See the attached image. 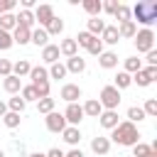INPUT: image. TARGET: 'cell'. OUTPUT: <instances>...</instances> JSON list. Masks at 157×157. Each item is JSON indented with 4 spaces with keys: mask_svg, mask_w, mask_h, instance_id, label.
Wrapping results in <instances>:
<instances>
[{
    "mask_svg": "<svg viewBox=\"0 0 157 157\" xmlns=\"http://www.w3.org/2000/svg\"><path fill=\"white\" fill-rule=\"evenodd\" d=\"M15 27H17V20H15V15H12V12L0 15V29H2V32H12Z\"/></svg>",
    "mask_w": 157,
    "mask_h": 157,
    "instance_id": "obj_35",
    "label": "cell"
},
{
    "mask_svg": "<svg viewBox=\"0 0 157 157\" xmlns=\"http://www.w3.org/2000/svg\"><path fill=\"white\" fill-rule=\"evenodd\" d=\"M54 108H56V101H54L52 96H47V98H39V101H37V110H39L42 115H49Z\"/></svg>",
    "mask_w": 157,
    "mask_h": 157,
    "instance_id": "obj_30",
    "label": "cell"
},
{
    "mask_svg": "<svg viewBox=\"0 0 157 157\" xmlns=\"http://www.w3.org/2000/svg\"><path fill=\"white\" fill-rule=\"evenodd\" d=\"M29 34H32V29L15 27V29H12V42H15V44H20V47H25V44H29Z\"/></svg>",
    "mask_w": 157,
    "mask_h": 157,
    "instance_id": "obj_23",
    "label": "cell"
},
{
    "mask_svg": "<svg viewBox=\"0 0 157 157\" xmlns=\"http://www.w3.org/2000/svg\"><path fill=\"white\" fill-rule=\"evenodd\" d=\"M20 98H22L25 103H32V101L37 103V101H39V96H37V91H34V86H32V83H27V86H22V88H20Z\"/></svg>",
    "mask_w": 157,
    "mask_h": 157,
    "instance_id": "obj_33",
    "label": "cell"
},
{
    "mask_svg": "<svg viewBox=\"0 0 157 157\" xmlns=\"http://www.w3.org/2000/svg\"><path fill=\"white\" fill-rule=\"evenodd\" d=\"M130 15H132L135 25H142V27L152 29V25L157 22V2L155 0H140L130 7Z\"/></svg>",
    "mask_w": 157,
    "mask_h": 157,
    "instance_id": "obj_1",
    "label": "cell"
},
{
    "mask_svg": "<svg viewBox=\"0 0 157 157\" xmlns=\"http://www.w3.org/2000/svg\"><path fill=\"white\" fill-rule=\"evenodd\" d=\"M142 110H145L147 118H155V115H157V98H147L145 105H142Z\"/></svg>",
    "mask_w": 157,
    "mask_h": 157,
    "instance_id": "obj_42",
    "label": "cell"
},
{
    "mask_svg": "<svg viewBox=\"0 0 157 157\" xmlns=\"http://www.w3.org/2000/svg\"><path fill=\"white\" fill-rule=\"evenodd\" d=\"M147 115H145V110H142V105H130L128 108V123H142Z\"/></svg>",
    "mask_w": 157,
    "mask_h": 157,
    "instance_id": "obj_31",
    "label": "cell"
},
{
    "mask_svg": "<svg viewBox=\"0 0 157 157\" xmlns=\"http://www.w3.org/2000/svg\"><path fill=\"white\" fill-rule=\"evenodd\" d=\"M132 42H135V49H137L140 54H147V52H152V49H155V32H152V29H147V27H142V29H137V32H135Z\"/></svg>",
    "mask_w": 157,
    "mask_h": 157,
    "instance_id": "obj_4",
    "label": "cell"
},
{
    "mask_svg": "<svg viewBox=\"0 0 157 157\" xmlns=\"http://www.w3.org/2000/svg\"><path fill=\"white\" fill-rule=\"evenodd\" d=\"M123 66H125V69H123V71H125V74H130V76H132V74H137V71H140V69H142V59H137V56H128V59H125V61H123Z\"/></svg>",
    "mask_w": 157,
    "mask_h": 157,
    "instance_id": "obj_29",
    "label": "cell"
},
{
    "mask_svg": "<svg viewBox=\"0 0 157 157\" xmlns=\"http://www.w3.org/2000/svg\"><path fill=\"white\" fill-rule=\"evenodd\" d=\"M83 96V91H81V86L78 83H64L61 86V91H59V98L61 101H66V103H78V98Z\"/></svg>",
    "mask_w": 157,
    "mask_h": 157,
    "instance_id": "obj_7",
    "label": "cell"
},
{
    "mask_svg": "<svg viewBox=\"0 0 157 157\" xmlns=\"http://www.w3.org/2000/svg\"><path fill=\"white\" fill-rule=\"evenodd\" d=\"M20 113H12V110H7L5 115H2V123H5V128H10V130H15V128H20Z\"/></svg>",
    "mask_w": 157,
    "mask_h": 157,
    "instance_id": "obj_38",
    "label": "cell"
},
{
    "mask_svg": "<svg viewBox=\"0 0 157 157\" xmlns=\"http://www.w3.org/2000/svg\"><path fill=\"white\" fill-rule=\"evenodd\" d=\"M81 7H83L91 17H98V15H101V0H81Z\"/></svg>",
    "mask_w": 157,
    "mask_h": 157,
    "instance_id": "obj_36",
    "label": "cell"
},
{
    "mask_svg": "<svg viewBox=\"0 0 157 157\" xmlns=\"http://www.w3.org/2000/svg\"><path fill=\"white\" fill-rule=\"evenodd\" d=\"M105 29V22L101 20V17H91L88 20V25H86V32L88 34H93V37H101V32Z\"/></svg>",
    "mask_w": 157,
    "mask_h": 157,
    "instance_id": "obj_24",
    "label": "cell"
},
{
    "mask_svg": "<svg viewBox=\"0 0 157 157\" xmlns=\"http://www.w3.org/2000/svg\"><path fill=\"white\" fill-rule=\"evenodd\" d=\"M61 115H64L66 125H71V128H78V123L86 118V115H83V108H81L78 103H69V105H66V110H64Z\"/></svg>",
    "mask_w": 157,
    "mask_h": 157,
    "instance_id": "obj_6",
    "label": "cell"
},
{
    "mask_svg": "<svg viewBox=\"0 0 157 157\" xmlns=\"http://www.w3.org/2000/svg\"><path fill=\"white\" fill-rule=\"evenodd\" d=\"M130 157H157V150L152 145H145V142H137L132 145V155Z\"/></svg>",
    "mask_w": 157,
    "mask_h": 157,
    "instance_id": "obj_20",
    "label": "cell"
},
{
    "mask_svg": "<svg viewBox=\"0 0 157 157\" xmlns=\"http://www.w3.org/2000/svg\"><path fill=\"white\" fill-rule=\"evenodd\" d=\"M118 123H120V120H118V110H103V113L98 115V125L105 128V130H113Z\"/></svg>",
    "mask_w": 157,
    "mask_h": 157,
    "instance_id": "obj_12",
    "label": "cell"
},
{
    "mask_svg": "<svg viewBox=\"0 0 157 157\" xmlns=\"http://www.w3.org/2000/svg\"><path fill=\"white\" fill-rule=\"evenodd\" d=\"M93 39H96V37H93V34H88V32H78V34L74 37V42H76V47H83V49H88Z\"/></svg>",
    "mask_w": 157,
    "mask_h": 157,
    "instance_id": "obj_40",
    "label": "cell"
},
{
    "mask_svg": "<svg viewBox=\"0 0 157 157\" xmlns=\"http://www.w3.org/2000/svg\"><path fill=\"white\" fill-rule=\"evenodd\" d=\"M2 88H5L10 96H17V93H20V88H22V78H17V76H12V74H10V76H5V78H2Z\"/></svg>",
    "mask_w": 157,
    "mask_h": 157,
    "instance_id": "obj_18",
    "label": "cell"
},
{
    "mask_svg": "<svg viewBox=\"0 0 157 157\" xmlns=\"http://www.w3.org/2000/svg\"><path fill=\"white\" fill-rule=\"evenodd\" d=\"M59 54H64L66 59H69V56H76V54H78V47H76L74 37H66V39H61V42H59Z\"/></svg>",
    "mask_w": 157,
    "mask_h": 157,
    "instance_id": "obj_17",
    "label": "cell"
},
{
    "mask_svg": "<svg viewBox=\"0 0 157 157\" xmlns=\"http://www.w3.org/2000/svg\"><path fill=\"white\" fill-rule=\"evenodd\" d=\"M98 39L103 42V47H105V44L115 47V44L120 42V34H118V25H105V29L101 32V37H98Z\"/></svg>",
    "mask_w": 157,
    "mask_h": 157,
    "instance_id": "obj_10",
    "label": "cell"
},
{
    "mask_svg": "<svg viewBox=\"0 0 157 157\" xmlns=\"http://www.w3.org/2000/svg\"><path fill=\"white\" fill-rule=\"evenodd\" d=\"M32 15H34V22H37V25H39L42 29H44V27H47V25H49V22H52L54 17H56V15H54V7H52V5H47V2L37 5Z\"/></svg>",
    "mask_w": 157,
    "mask_h": 157,
    "instance_id": "obj_5",
    "label": "cell"
},
{
    "mask_svg": "<svg viewBox=\"0 0 157 157\" xmlns=\"http://www.w3.org/2000/svg\"><path fill=\"white\" fill-rule=\"evenodd\" d=\"M44 32L49 34V37H59L61 32H64V20H59V17H54L47 27H44Z\"/></svg>",
    "mask_w": 157,
    "mask_h": 157,
    "instance_id": "obj_32",
    "label": "cell"
},
{
    "mask_svg": "<svg viewBox=\"0 0 157 157\" xmlns=\"http://www.w3.org/2000/svg\"><path fill=\"white\" fill-rule=\"evenodd\" d=\"M142 69H145V74H147V76H150L152 81L157 78V66H142Z\"/></svg>",
    "mask_w": 157,
    "mask_h": 157,
    "instance_id": "obj_50",
    "label": "cell"
},
{
    "mask_svg": "<svg viewBox=\"0 0 157 157\" xmlns=\"http://www.w3.org/2000/svg\"><path fill=\"white\" fill-rule=\"evenodd\" d=\"M64 157H83V152H81V147H71L69 152H64Z\"/></svg>",
    "mask_w": 157,
    "mask_h": 157,
    "instance_id": "obj_49",
    "label": "cell"
},
{
    "mask_svg": "<svg viewBox=\"0 0 157 157\" xmlns=\"http://www.w3.org/2000/svg\"><path fill=\"white\" fill-rule=\"evenodd\" d=\"M59 44H47L44 49H42V61L47 64V66H52V64H56L59 61Z\"/></svg>",
    "mask_w": 157,
    "mask_h": 157,
    "instance_id": "obj_13",
    "label": "cell"
},
{
    "mask_svg": "<svg viewBox=\"0 0 157 157\" xmlns=\"http://www.w3.org/2000/svg\"><path fill=\"white\" fill-rule=\"evenodd\" d=\"M17 7V0H0V15H5V12H12Z\"/></svg>",
    "mask_w": 157,
    "mask_h": 157,
    "instance_id": "obj_45",
    "label": "cell"
},
{
    "mask_svg": "<svg viewBox=\"0 0 157 157\" xmlns=\"http://www.w3.org/2000/svg\"><path fill=\"white\" fill-rule=\"evenodd\" d=\"M0 157H5V150H0Z\"/></svg>",
    "mask_w": 157,
    "mask_h": 157,
    "instance_id": "obj_54",
    "label": "cell"
},
{
    "mask_svg": "<svg viewBox=\"0 0 157 157\" xmlns=\"http://www.w3.org/2000/svg\"><path fill=\"white\" fill-rule=\"evenodd\" d=\"M125 157H130V155H125Z\"/></svg>",
    "mask_w": 157,
    "mask_h": 157,
    "instance_id": "obj_55",
    "label": "cell"
},
{
    "mask_svg": "<svg viewBox=\"0 0 157 157\" xmlns=\"http://www.w3.org/2000/svg\"><path fill=\"white\" fill-rule=\"evenodd\" d=\"M10 47H15V42H12V32H2V29H0V52H7Z\"/></svg>",
    "mask_w": 157,
    "mask_h": 157,
    "instance_id": "obj_41",
    "label": "cell"
},
{
    "mask_svg": "<svg viewBox=\"0 0 157 157\" xmlns=\"http://www.w3.org/2000/svg\"><path fill=\"white\" fill-rule=\"evenodd\" d=\"M15 20H17V27H25V29H32V27L37 25L32 10H20V12L15 15Z\"/></svg>",
    "mask_w": 157,
    "mask_h": 157,
    "instance_id": "obj_16",
    "label": "cell"
},
{
    "mask_svg": "<svg viewBox=\"0 0 157 157\" xmlns=\"http://www.w3.org/2000/svg\"><path fill=\"white\" fill-rule=\"evenodd\" d=\"M44 125H47V130H49V132L59 135V132L66 128V120H64V115H61L59 110H52V113L44 118Z\"/></svg>",
    "mask_w": 157,
    "mask_h": 157,
    "instance_id": "obj_8",
    "label": "cell"
},
{
    "mask_svg": "<svg viewBox=\"0 0 157 157\" xmlns=\"http://www.w3.org/2000/svg\"><path fill=\"white\" fill-rule=\"evenodd\" d=\"M130 83H132V78H130V74H125V71H118V74H115V78H113V86H115L118 91L128 88Z\"/></svg>",
    "mask_w": 157,
    "mask_h": 157,
    "instance_id": "obj_37",
    "label": "cell"
},
{
    "mask_svg": "<svg viewBox=\"0 0 157 157\" xmlns=\"http://www.w3.org/2000/svg\"><path fill=\"white\" fill-rule=\"evenodd\" d=\"M98 103H101L103 110H118V105H120V91L113 83L110 86H103L101 93H98Z\"/></svg>",
    "mask_w": 157,
    "mask_h": 157,
    "instance_id": "obj_3",
    "label": "cell"
},
{
    "mask_svg": "<svg viewBox=\"0 0 157 157\" xmlns=\"http://www.w3.org/2000/svg\"><path fill=\"white\" fill-rule=\"evenodd\" d=\"M98 64L101 69H115L118 66V54L110 49H103V54H98Z\"/></svg>",
    "mask_w": 157,
    "mask_h": 157,
    "instance_id": "obj_15",
    "label": "cell"
},
{
    "mask_svg": "<svg viewBox=\"0 0 157 157\" xmlns=\"http://www.w3.org/2000/svg\"><path fill=\"white\" fill-rule=\"evenodd\" d=\"M145 61H147V66H157V52H155V49H152V52H147Z\"/></svg>",
    "mask_w": 157,
    "mask_h": 157,
    "instance_id": "obj_47",
    "label": "cell"
},
{
    "mask_svg": "<svg viewBox=\"0 0 157 157\" xmlns=\"http://www.w3.org/2000/svg\"><path fill=\"white\" fill-rule=\"evenodd\" d=\"M5 103H7V110H12V113H20V115H22V110L27 108V103L20 98V93H17V96H12V98H7Z\"/></svg>",
    "mask_w": 157,
    "mask_h": 157,
    "instance_id": "obj_34",
    "label": "cell"
},
{
    "mask_svg": "<svg viewBox=\"0 0 157 157\" xmlns=\"http://www.w3.org/2000/svg\"><path fill=\"white\" fill-rule=\"evenodd\" d=\"M83 115H88V118H98L101 113H103V108H101V103H98V98H88L83 105Z\"/></svg>",
    "mask_w": 157,
    "mask_h": 157,
    "instance_id": "obj_19",
    "label": "cell"
},
{
    "mask_svg": "<svg viewBox=\"0 0 157 157\" xmlns=\"http://www.w3.org/2000/svg\"><path fill=\"white\" fill-rule=\"evenodd\" d=\"M113 17L118 20V25H123V22H130V20H132L130 7H128V5H123V2H118V7H115V12H113Z\"/></svg>",
    "mask_w": 157,
    "mask_h": 157,
    "instance_id": "obj_28",
    "label": "cell"
},
{
    "mask_svg": "<svg viewBox=\"0 0 157 157\" xmlns=\"http://www.w3.org/2000/svg\"><path fill=\"white\" fill-rule=\"evenodd\" d=\"M5 113H7V103H5V101H0V118H2Z\"/></svg>",
    "mask_w": 157,
    "mask_h": 157,
    "instance_id": "obj_52",
    "label": "cell"
},
{
    "mask_svg": "<svg viewBox=\"0 0 157 157\" xmlns=\"http://www.w3.org/2000/svg\"><path fill=\"white\" fill-rule=\"evenodd\" d=\"M86 52H88V54H93V56H98V54H103V42H101L98 37H96V39L91 42V47H88Z\"/></svg>",
    "mask_w": 157,
    "mask_h": 157,
    "instance_id": "obj_43",
    "label": "cell"
},
{
    "mask_svg": "<svg viewBox=\"0 0 157 157\" xmlns=\"http://www.w3.org/2000/svg\"><path fill=\"white\" fill-rule=\"evenodd\" d=\"M27 157H44V152H29Z\"/></svg>",
    "mask_w": 157,
    "mask_h": 157,
    "instance_id": "obj_53",
    "label": "cell"
},
{
    "mask_svg": "<svg viewBox=\"0 0 157 157\" xmlns=\"http://www.w3.org/2000/svg\"><path fill=\"white\" fill-rule=\"evenodd\" d=\"M29 42H32L34 47H42V49H44V47L49 44V34H47L42 27H37V29H32V34H29Z\"/></svg>",
    "mask_w": 157,
    "mask_h": 157,
    "instance_id": "obj_21",
    "label": "cell"
},
{
    "mask_svg": "<svg viewBox=\"0 0 157 157\" xmlns=\"http://www.w3.org/2000/svg\"><path fill=\"white\" fill-rule=\"evenodd\" d=\"M29 78H32V86H34V83H42V81H49L47 66H32V69H29Z\"/></svg>",
    "mask_w": 157,
    "mask_h": 157,
    "instance_id": "obj_27",
    "label": "cell"
},
{
    "mask_svg": "<svg viewBox=\"0 0 157 157\" xmlns=\"http://www.w3.org/2000/svg\"><path fill=\"white\" fill-rule=\"evenodd\" d=\"M115 7H118V0H105V2H101V12L113 15V12H115Z\"/></svg>",
    "mask_w": 157,
    "mask_h": 157,
    "instance_id": "obj_46",
    "label": "cell"
},
{
    "mask_svg": "<svg viewBox=\"0 0 157 157\" xmlns=\"http://www.w3.org/2000/svg\"><path fill=\"white\" fill-rule=\"evenodd\" d=\"M108 140L115 142V145H123V147H132V145L140 142V130H137V125H132V123H128V120H120V123L110 130V137H108Z\"/></svg>",
    "mask_w": 157,
    "mask_h": 157,
    "instance_id": "obj_2",
    "label": "cell"
},
{
    "mask_svg": "<svg viewBox=\"0 0 157 157\" xmlns=\"http://www.w3.org/2000/svg\"><path fill=\"white\" fill-rule=\"evenodd\" d=\"M12 74V61L10 59H0V76L5 78V76H10Z\"/></svg>",
    "mask_w": 157,
    "mask_h": 157,
    "instance_id": "obj_44",
    "label": "cell"
},
{
    "mask_svg": "<svg viewBox=\"0 0 157 157\" xmlns=\"http://www.w3.org/2000/svg\"><path fill=\"white\" fill-rule=\"evenodd\" d=\"M32 7H37L34 0H22V10H32Z\"/></svg>",
    "mask_w": 157,
    "mask_h": 157,
    "instance_id": "obj_51",
    "label": "cell"
},
{
    "mask_svg": "<svg viewBox=\"0 0 157 157\" xmlns=\"http://www.w3.org/2000/svg\"><path fill=\"white\" fill-rule=\"evenodd\" d=\"M91 152H93V155H98V157H105V155L110 152V140H108L105 135L93 137V140H91Z\"/></svg>",
    "mask_w": 157,
    "mask_h": 157,
    "instance_id": "obj_9",
    "label": "cell"
},
{
    "mask_svg": "<svg viewBox=\"0 0 157 157\" xmlns=\"http://www.w3.org/2000/svg\"><path fill=\"white\" fill-rule=\"evenodd\" d=\"M61 137H64V142H66V145H71V147H78V142H81V130H78V128H71V125H66V128L61 130Z\"/></svg>",
    "mask_w": 157,
    "mask_h": 157,
    "instance_id": "obj_14",
    "label": "cell"
},
{
    "mask_svg": "<svg viewBox=\"0 0 157 157\" xmlns=\"http://www.w3.org/2000/svg\"><path fill=\"white\" fill-rule=\"evenodd\" d=\"M44 157H64V150H59V147H49V150L44 152Z\"/></svg>",
    "mask_w": 157,
    "mask_h": 157,
    "instance_id": "obj_48",
    "label": "cell"
},
{
    "mask_svg": "<svg viewBox=\"0 0 157 157\" xmlns=\"http://www.w3.org/2000/svg\"><path fill=\"white\" fill-rule=\"evenodd\" d=\"M47 74H49V81L54 78V81H61V78H66V66L61 64V61H56V64H52L49 69H47Z\"/></svg>",
    "mask_w": 157,
    "mask_h": 157,
    "instance_id": "obj_26",
    "label": "cell"
},
{
    "mask_svg": "<svg viewBox=\"0 0 157 157\" xmlns=\"http://www.w3.org/2000/svg\"><path fill=\"white\" fill-rule=\"evenodd\" d=\"M130 78H132V83H137L140 88H147V86L152 83V78H150V76L145 74V69H140V71H137V74H132Z\"/></svg>",
    "mask_w": 157,
    "mask_h": 157,
    "instance_id": "obj_39",
    "label": "cell"
},
{
    "mask_svg": "<svg viewBox=\"0 0 157 157\" xmlns=\"http://www.w3.org/2000/svg\"><path fill=\"white\" fill-rule=\"evenodd\" d=\"M29 69H32V64H29L27 59H17V61H12V76H17V78L29 76Z\"/></svg>",
    "mask_w": 157,
    "mask_h": 157,
    "instance_id": "obj_22",
    "label": "cell"
},
{
    "mask_svg": "<svg viewBox=\"0 0 157 157\" xmlns=\"http://www.w3.org/2000/svg\"><path fill=\"white\" fill-rule=\"evenodd\" d=\"M135 32H137V25L130 20V22H123V25H118V34H120V39H132L135 37Z\"/></svg>",
    "mask_w": 157,
    "mask_h": 157,
    "instance_id": "obj_25",
    "label": "cell"
},
{
    "mask_svg": "<svg viewBox=\"0 0 157 157\" xmlns=\"http://www.w3.org/2000/svg\"><path fill=\"white\" fill-rule=\"evenodd\" d=\"M64 66H66V74H83L86 71V59L76 54V56H69Z\"/></svg>",
    "mask_w": 157,
    "mask_h": 157,
    "instance_id": "obj_11",
    "label": "cell"
}]
</instances>
